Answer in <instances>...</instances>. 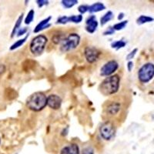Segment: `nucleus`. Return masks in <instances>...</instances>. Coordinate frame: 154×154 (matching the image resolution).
I'll return each instance as SVG.
<instances>
[{
	"mask_svg": "<svg viewBox=\"0 0 154 154\" xmlns=\"http://www.w3.org/2000/svg\"><path fill=\"white\" fill-rule=\"evenodd\" d=\"M0 143H1V138H0Z\"/></svg>",
	"mask_w": 154,
	"mask_h": 154,
	"instance_id": "72a5a7b5",
	"label": "nucleus"
},
{
	"mask_svg": "<svg viewBox=\"0 0 154 154\" xmlns=\"http://www.w3.org/2000/svg\"><path fill=\"white\" fill-rule=\"evenodd\" d=\"M100 55H101L100 50H99L95 46H86L84 49V56L86 61L89 63H91V64L98 61Z\"/></svg>",
	"mask_w": 154,
	"mask_h": 154,
	"instance_id": "0eeeda50",
	"label": "nucleus"
},
{
	"mask_svg": "<svg viewBox=\"0 0 154 154\" xmlns=\"http://www.w3.org/2000/svg\"><path fill=\"white\" fill-rule=\"evenodd\" d=\"M113 16V12L112 11H108V12H106L103 16H102L101 19H100V25H101L102 26H105L107 23H109L110 20H112Z\"/></svg>",
	"mask_w": 154,
	"mask_h": 154,
	"instance_id": "2eb2a0df",
	"label": "nucleus"
},
{
	"mask_svg": "<svg viewBox=\"0 0 154 154\" xmlns=\"http://www.w3.org/2000/svg\"><path fill=\"white\" fill-rule=\"evenodd\" d=\"M100 134L104 140L109 141L114 138L116 135V127L112 121L107 120L102 123L99 129Z\"/></svg>",
	"mask_w": 154,
	"mask_h": 154,
	"instance_id": "423d86ee",
	"label": "nucleus"
},
{
	"mask_svg": "<svg viewBox=\"0 0 154 154\" xmlns=\"http://www.w3.org/2000/svg\"><path fill=\"white\" fill-rule=\"evenodd\" d=\"M137 52H138V49H137V48H135L134 49H133V50H132L131 52L127 55V56H126V60L130 61L131 60H133V58L135 57V56L137 55Z\"/></svg>",
	"mask_w": 154,
	"mask_h": 154,
	"instance_id": "bb28decb",
	"label": "nucleus"
},
{
	"mask_svg": "<svg viewBox=\"0 0 154 154\" xmlns=\"http://www.w3.org/2000/svg\"><path fill=\"white\" fill-rule=\"evenodd\" d=\"M68 23H69V17L66 16H60V18H58L57 21H56V23H57V24H62V25H65Z\"/></svg>",
	"mask_w": 154,
	"mask_h": 154,
	"instance_id": "393cba45",
	"label": "nucleus"
},
{
	"mask_svg": "<svg viewBox=\"0 0 154 154\" xmlns=\"http://www.w3.org/2000/svg\"><path fill=\"white\" fill-rule=\"evenodd\" d=\"M26 105L33 112H39L47 106V96L42 92H35L27 98Z\"/></svg>",
	"mask_w": 154,
	"mask_h": 154,
	"instance_id": "f03ea898",
	"label": "nucleus"
},
{
	"mask_svg": "<svg viewBox=\"0 0 154 154\" xmlns=\"http://www.w3.org/2000/svg\"><path fill=\"white\" fill-rule=\"evenodd\" d=\"M23 19V13H22V15H20L19 17L18 18L17 20H16V24H15L14 27H13V29H12V34H11V38H13V37L16 35V34L17 33V32L19 30L20 26H21V25H22Z\"/></svg>",
	"mask_w": 154,
	"mask_h": 154,
	"instance_id": "dca6fc26",
	"label": "nucleus"
},
{
	"mask_svg": "<svg viewBox=\"0 0 154 154\" xmlns=\"http://www.w3.org/2000/svg\"><path fill=\"white\" fill-rule=\"evenodd\" d=\"M34 16H35V11L33 9H31L29 10V12L27 13V16L25 18V24L29 25L33 21L34 19Z\"/></svg>",
	"mask_w": 154,
	"mask_h": 154,
	"instance_id": "4be33fe9",
	"label": "nucleus"
},
{
	"mask_svg": "<svg viewBox=\"0 0 154 154\" xmlns=\"http://www.w3.org/2000/svg\"><path fill=\"white\" fill-rule=\"evenodd\" d=\"M80 43V36L79 34L72 32L66 35L62 43L60 44V50L63 53L69 52L76 49Z\"/></svg>",
	"mask_w": 154,
	"mask_h": 154,
	"instance_id": "20e7f679",
	"label": "nucleus"
},
{
	"mask_svg": "<svg viewBox=\"0 0 154 154\" xmlns=\"http://www.w3.org/2000/svg\"><path fill=\"white\" fill-rule=\"evenodd\" d=\"M36 3L39 8H42L43 5H47L49 4V1L46 0H37Z\"/></svg>",
	"mask_w": 154,
	"mask_h": 154,
	"instance_id": "c85d7f7f",
	"label": "nucleus"
},
{
	"mask_svg": "<svg viewBox=\"0 0 154 154\" xmlns=\"http://www.w3.org/2000/svg\"><path fill=\"white\" fill-rule=\"evenodd\" d=\"M63 100L56 94H50L47 96V106L54 110H57L61 107Z\"/></svg>",
	"mask_w": 154,
	"mask_h": 154,
	"instance_id": "9d476101",
	"label": "nucleus"
},
{
	"mask_svg": "<svg viewBox=\"0 0 154 154\" xmlns=\"http://www.w3.org/2000/svg\"><path fill=\"white\" fill-rule=\"evenodd\" d=\"M27 31H28V29H27V28H26V27H23V28H20L19 29V31L17 32V36H21V35H24V34H26L27 32Z\"/></svg>",
	"mask_w": 154,
	"mask_h": 154,
	"instance_id": "c756f323",
	"label": "nucleus"
},
{
	"mask_svg": "<svg viewBox=\"0 0 154 154\" xmlns=\"http://www.w3.org/2000/svg\"><path fill=\"white\" fill-rule=\"evenodd\" d=\"M99 23L96 20V16L91 15L86 19V30L87 32L90 34L94 33L96 29L98 27Z\"/></svg>",
	"mask_w": 154,
	"mask_h": 154,
	"instance_id": "9b49d317",
	"label": "nucleus"
},
{
	"mask_svg": "<svg viewBox=\"0 0 154 154\" xmlns=\"http://www.w3.org/2000/svg\"><path fill=\"white\" fill-rule=\"evenodd\" d=\"M51 19H52L51 16H48L47 18H46V19H44L43 20H42L40 23H38V24L36 25V26L35 27V29H34V33H38L39 32L47 29L48 27H50L51 24L49 23V22H50Z\"/></svg>",
	"mask_w": 154,
	"mask_h": 154,
	"instance_id": "ddd939ff",
	"label": "nucleus"
},
{
	"mask_svg": "<svg viewBox=\"0 0 154 154\" xmlns=\"http://www.w3.org/2000/svg\"><path fill=\"white\" fill-rule=\"evenodd\" d=\"M126 67H127V69L129 72H131L132 69H133V61H129L126 65Z\"/></svg>",
	"mask_w": 154,
	"mask_h": 154,
	"instance_id": "2f4dec72",
	"label": "nucleus"
},
{
	"mask_svg": "<svg viewBox=\"0 0 154 154\" xmlns=\"http://www.w3.org/2000/svg\"><path fill=\"white\" fill-rule=\"evenodd\" d=\"M124 13H123V12H121V13H119V16H118V19L119 20H122V19L124 18Z\"/></svg>",
	"mask_w": 154,
	"mask_h": 154,
	"instance_id": "473e14b6",
	"label": "nucleus"
},
{
	"mask_svg": "<svg viewBox=\"0 0 154 154\" xmlns=\"http://www.w3.org/2000/svg\"><path fill=\"white\" fill-rule=\"evenodd\" d=\"M138 79L141 83H147L152 80L154 77V64L146 63L140 67L138 71Z\"/></svg>",
	"mask_w": 154,
	"mask_h": 154,
	"instance_id": "39448f33",
	"label": "nucleus"
},
{
	"mask_svg": "<svg viewBox=\"0 0 154 154\" xmlns=\"http://www.w3.org/2000/svg\"><path fill=\"white\" fill-rule=\"evenodd\" d=\"M61 2L63 7L66 9H70L76 5L78 3V1L77 0H63Z\"/></svg>",
	"mask_w": 154,
	"mask_h": 154,
	"instance_id": "aec40b11",
	"label": "nucleus"
},
{
	"mask_svg": "<svg viewBox=\"0 0 154 154\" xmlns=\"http://www.w3.org/2000/svg\"><path fill=\"white\" fill-rule=\"evenodd\" d=\"M120 109V103L116 101H110L107 103L106 106L104 109V111L108 116H115L119 113Z\"/></svg>",
	"mask_w": 154,
	"mask_h": 154,
	"instance_id": "1a4fd4ad",
	"label": "nucleus"
},
{
	"mask_svg": "<svg viewBox=\"0 0 154 154\" xmlns=\"http://www.w3.org/2000/svg\"><path fill=\"white\" fill-rule=\"evenodd\" d=\"M66 35L63 32H60V33H56L52 36L51 40L55 45H60L63 42V40L65 38Z\"/></svg>",
	"mask_w": 154,
	"mask_h": 154,
	"instance_id": "f3484780",
	"label": "nucleus"
},
{
	"mask_svg": "<svg viewBox=\"0 0 154 154\" xmlns=\"http://www.w3.org/2000/svg\"><path fill=\"white\" fill-rule=\"evenodd\" d=\"M126 45V42H125L124 40H117L112 42V44H111V47H112V49H116V50H118V49H122V48L124 47Z\"/></svg>",
	"mask_w": 154,
	"mask_h": 154,
	"instance_id": "412c9836",
	"label": "nucleus"
},
{
	"mask_svg": "<svg viewBox=\"0 0 154 154\" xmlns=\"http://www.w3.org/2000/svg\"><path fill=\"white\" fill-rule=\"evenodd\" d=\"M119 68V64L116 60H109L100 69V75L102 76H110L114 74Z\"/></svg>",
	"mask_w": 154,
	"mask_h": 154,
	"instance_id": "6e6552de",
	"label": "nucleus"
},
{
	"mask_svg": "<svg viewBox=\"0 0 154 154\" xmlns=\"http://www.w3.org/2000/svg\"><path fill=\"white\" fill-rule=\"evenodd\" d=\"M89 5H81L78 7V11H79V12L80 13V15H82V14H85L86 12H88V11H89Z\"/></svg>",
	"mask_w": 154,
	"mask_h": 154,
	"instance_id": "a878e982",
	"label": "nucleus"
},
{
	"mask_svg": "<svg viewBox=\"0 0 154 154\" xmlns=\"http://www.w3.org/2000/svg\"><path fill=\"white\" fill-rule=\"evenodd\" d=\"M82 154H94V149L92 146H86L82 149Z\"/></svg>",
	"mask_w": 154,
	"mask_h": 154,
	"instance_id": "cd10ccee",
	"label": "nucleus"
},
{
	"mask_svg": "<svg viewBox=\"0 0 154 154\" xmlns=\"http://www.w3.org/2000/svg\"><path fill=\"white\" fill-rule=\"evenodd\" d=\"M114 32H115V30L113 29V28H112V27L110 26V27H109V28L107 29L105 32H104L103 35H112V34H114Z\"/></svg>",
	"mask_w": 154,
	"mask_h": 154,
	"instance_id": "7c9ffc66",
	"label": "nucleus"
},
{
	"mask_svg": "<svg viewBox=\"0 0 154 154\" xmlns=\"http://www.w3.org/2000/svg\"><path fill=\"white\" fill-rule=\"evenodd\" d=\"M120 86V77L117 74L106 77L100 85V91L104 96H112L119 91Z\"/></svg>",
	"mask_w": 154,
	"mask_h": 154,
	"instance_id": "f257e3e1",
	"label": "nucleus"
},
{
	"mask_svg": "<svg viewBox=\"0 0 154 154\" xmlns=\"http://www.w3.org/2000/svg\"><path fill=\"white\" fill-rule=\"evenodd\" d=\"M48 42V38L45 35H38L34 37L29 44V50L34 56H40L44 52Z\"/></svg>",
	"mask_w": 154,
	"mask_h": 154,
	"instance_id": "7ed1b4c3",
	"label": "nucleus"
},
{
	"mask_svg": "<svg viewBox=\"0 0 154 154\" xmlns=\"http://www.w3.org/2000/svg\"><path fill=\"white\" fill-rule=\"evenodd\" d=\"M60 154H80V150L78 144L72 143L63 147Z\"/></svg>",
	"mask_w": 154,
	"mask_h": 154,
	"instance_id": "f8f14e48",
	"label": "nucleus"
},
{
	"mask_svg": "<svg viewBox=\"0 0 154 154\" xmlns=\"http://www.w3.org/2000/svg\"><path fill=\"white\" fill-rule=\"evenodd\" d=\"M82 15H72L71 16H69V23H80L82 21Z\"/></svg>",
	"mask_w": 154,
	"mask_h": 154,
	"instance_id": "5701e85b",
	"label": "nucleus"
},
{
	"mask_svg": "<svg viewBox=\"0 0 154 154\" xmlns=\"http://www.w3.org/2000/svg\"><path fill=\"white\" fill-rule=\"evenodd\" d=\"M29 35V33H28L23 38H21V39H19V40L16 41V42H14V43L12 44V46H10L9 49H10V50H12H12H15V49H18V48H19V47H20V46H23V44H24L25 42H26V40H27V38H28Z\"/></svg>",
	"mask_w": 154,
	"mask_h": 154,
	"instance_id": "6ab92c4d",
	"label": "nucleus"
},
{
	"mask_svg": "<svg viewBox=\"0 0 154 154\" xmlns=\"http://www.w3.org/2000/svg\"><path fill=\"white\" fill-rule=\"evenodd\" d=\"M127 24H128L127 20H124V21H121L119 22V23L115 24L113 26H112V28H113V29L115 30V31H119V30L123 29L126 26V25Z\"/></svg>",
	"mask_w": 154,
	"mask_h": 154,
	"instance_id": "b1692460",
	"label": "nucleus"
},
{
	"mask_svg": "<svg viewBox=\"0 0 154 154\" xmlns=\"http://www.w3.org/2000/svg\"><path fill=\"white\" fill-rule=\"evenodd\" d=\"M153 21H154V19L152 17H151V16L142 15V16H140V17L137 18V23L138 25H143L145 24V23H152V22Z\"/></svg>",
	"mask_w": 154,
	"mask_h": 154,
	"instance_id": "a211bd4d",
	"label": "nucleus"
},
{
	"mask_svg": "<svg viewBox=\"0 0 154 154\" xmlns=\"http://www.w3.org/2000/svg\"><path fill=\"white\" fill-rule=\"evenodd\" d=\"M106 9V6L102 2H96L93 5H89V12L90 13H95V12H99Z\"/></svg>",
	"mask_w": 154,
	"mask_h": 154,
	"instance_id": "4468645a",
	"label": "nucleus"
}]
</instances>
